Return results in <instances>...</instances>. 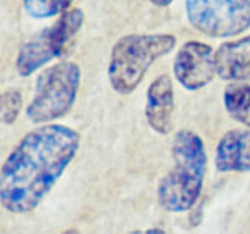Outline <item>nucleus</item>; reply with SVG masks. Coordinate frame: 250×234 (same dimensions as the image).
Masks as SVG:
<instances>
[{"mask_svg":"<svg viewBox=\"0 0 250 234\" xmlns=\"http://www.w3.org/2000/svg\"><path fill=\"white\" fill-rule=\"evenodd\" d=\"M80 135L64 125L39 126L25 135L0 170V203L13 214L35 210L79 151Z\"/></svg>","mask_w":250,"mask_h":234,"instance_id":"nucleus-1","label":"nucleus"},{"mask_svg":"<svg viewBox=\"0 0 250 234\" xmlns=\"http://www.w3.org/2000/svg\"><path fill=\"white\" fill-rule=\"evenodd\" d=\"M174 166L157 187V198L169 213H185L200 198L207 173V151L203 139L191 130H182L173 139Z\"/></svg>","mask_w":250,"mask_h":234,"instance_id":"nucleus-2","label":"nucleus"},{"mask_svg":"<svg viewBox=\"0 0 250 234\" xmlns=\"http://www.w3.org/2000/svg\"><path fill=\"white\" fill-rule=\"evenodd\" d=\"M177 39L170 34H133L119 39L111 50L108 81L115 92L128 96L142 82L155 60L174 49Z\"/></svg>","mask_w":250,"mask_h":234,"instance_id":"nucleus-3","label":"nucleus"},{"mask_svg":"<svg viewBox=\"0 0 250 234\" xmlns=\"http://www.w3.org/2000/svg\"><path fill=\"white\" fill-rule=\"evenodd\" d=\"M80 78V67L74 62L45 68L36 80L35 96L26 110L30 121L44 124L63 117L75 103Z\"/></svg>","mask_w":250,"mask_h":234,"instance_id":"nucleus-4","label":"nucleus"},{"mask_svg":"<svg viewBox=\"0 0 250 234\" xmlns=\"http://www.w3.org/2000/svg\"><path fill=\"white\" fill-rule=\"evenodd\" d=\"M84 13L75 8L66 11L53 25L40 31L22 45L16 59V68L20 76H30L50 60L61 56L63 49L82 29Z\"/></svg>","mask_w":250,"mask_h":234,"instance_id":"nucleus-5","label":"nucleus"},{"mask_svg":"<svg viewBox=\"0 0 250 234\" xmlns=\"http://www.w3.org/2000/svg\"><path fill=\"white\" fill-rule=\"evenodd\" d=\"M187 18L193 29L223 39L250 29V0H186Z\"/></svg>","mask_w":250,"mask_h":234,"instance_id":"nucleus-6","label":"nucleus"},{"mask_svg":"<svg viewBox=\"0 0 250 234\" xmlns=\"http://www.w3.org/2000/svg\"><path fill=\"white\" fill-rule=\"evenodd\" d=\"M214 53L210 45L201 41L183 44L175 56L173 66L177 81L191 92L207 86L217 74Z\"/></svg>","mask_w":250,"mask_h":234,"instance_id":"nucleus-7","label":"nucleus"},{"mask_svg":"<svg viewBox=\"0 0 250 234\" xmlns=\"http://www.w3.org/2000/svg\"><path fill=\"white\" fill-rule=\"evenodd\" d=\"M174 89L168 75L156 78L147 90L146 120L157 134L167 135L173 126Z\"/></svg>","mask_w":250,"mask_h":234,"instance_id":"nucleus-8","label":"nucleus"},{"mask_svg":"<svg viewBox=\"0 0 250 234\" xmlns=\"http://www.w3.org/2000/svg\"><path fill=\"white\" fill-rule=\"evenodd\" d=\"M214 60L217 75L226 81H250V35L222 44Z\"/></svg>","mask_w":250,"mask_h":234,"instance_id":"nucleus-9","label":"nucleus"},{"mask_svg":"<svg viewBox=\"0 0 250 234\" xmlns=\"http://www.w3.org/2000/svg\"><path fill=\"white\" fill-rule=\"evenodd\" d=\"M215 167L222 173H250V129L229 130L215 149Z\"/></svg>","mask_w":250,"mask_h":234,"instance_id":"nucleus-10","label":"nucleus"},{"mask_svg":"<svg viewBox=\"0 0 250 234\" xmlns=\"http://www.w3.org/2000/svg\"><path fill=\"white\" fill-rule=\"evenodd\" d=\"M226 111L239 124L250 129V85L231 84L223 94Z\"/></svg>","mask_w":250,"mask_h":234,"instance_id":"nucleus-11","label":"nucleus"},{"mask_svg":"<svg viewBox=\"0 0 250 234\" xmlns=\"http://www.w3.org/2000/svg\"><path fill=\"white\" fill-rule=\"evenodd\" d=\"M72 0H23L27 15L34 18H49L66 12Z\"/></svg>","mask_w":250,"mask_h":234,"instance_id":"nucleus-12","label":"nucleus"},{"mask_svg":"<svg viewBox=\"0 0 250 234\" xmlns=\"http://www.w3.org/2000/svg\"><path fill=\"white\" fill-rule=\"evenodd\" d=\"M22 108L21 93L17 90H9L0 96V121L3 124L11 125L17 120Z\"/></svg>","mask_w":250,"mask_h":234,"instance_id":"nucleus-13","label":"nucleus"},{"mask_svg":"<svg viewBox=\"0 0 250 234\" xmlns=\"http://www.w3.org/2000/svg\"><path fill=\"white\" fill-rule=\"evenodd\" d=\"M150 1L156 7H168L172 4L173 0H150Z\"/></svg>","mask_w":250,"mask_h":234,"instance_id":"nucleus-14","label":"nucleus"},{"mask_svg":"<svg viewBox=\"0 0 250 234\" xmlns=\"http://www.w3.org/2000/svg\"><path fill=\"white\" fill-rule=\"evenodd\" d=\"M147 233H164V231H161V229H148Z\"/></svg>","mask_w":250,"mask_h":234,"instance_id":"nucleus-15","label":"nucleus"},{"mask_svg":"<svg viewBox=\"0 0 250 234\" xmlns=\"http://www.w3.org/2000/svg\"><path fill=\"white\" fill-rule=\"evenodd\" d=\"M0 96H1V94H0Z\"/></svg>","mask_w":250,"mask_h":234,"instance_id":"nucleus-16","label":"nucleus"}]
</instances>
